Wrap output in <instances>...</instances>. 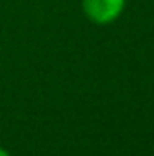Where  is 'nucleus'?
<instances>
[{"label": "nucleus", "instance_id": "1", "mask_svg": "<svg viewBox=\"0 0 154 156\" xmlns=\"http://www.w3.org/2000/svg\"><path fill=\"white\" fill-rule=\"evenodd\" d=\"M123 7L125 0H82V9L85 16L98 26L113 24L123 13Z\"/></svg>", "mask_w": 154, "mask_h": 156}, {"label": "nucleus", "instance_id": "2", "mask_svg": "<svg viewBox=\"0 0 154 156\" xmlns=\"http://www.w3.org/2000/svg\"><path fill=\"white\" fill-rule=\"evenodd\" d=\"M0 156H11V154H9V153L4 149V147H0Z\"/></svg>", "mask_w": 154, "mask_h": 156}]
</instances>
